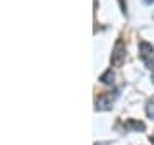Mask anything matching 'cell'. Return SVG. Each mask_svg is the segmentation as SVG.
<instances>
[{
	"label": "cell",
	"instance_id": "cell-1",
	"mask_svg": "<svg viewBox=\"0 0 154 145\" xmlns=\"http://www.w3.org/2000/svg\"><path fill=\"white\" fill-rule=\"evenodd\" d=\"M139 55H140V58L144 60L146 67H147V68H154V48H152L151 43L142 41V43L139 45Z\"/></svg>",
	"mask_w": 154,
	"mask_h": 145
},
{
	"label": "cell",
	"instance_id": "cell-2",
	"mask_svg": "<svg viewBox=\"0 0 154 145\" xmlns=\"http://www.w3.org/2000/svg\"><path fill=\"white\" fill-rule=\"evenodd\" d=\"M125 45H123V41H116L115 48H113V53H111V63L115 65V67H120L122 63H123V60H125Z\"/></svg>",
	"mask_w": 154,
	"mask_h": 145
},
{
	"label": "cell",
	"instance_id": "cell-3",
	"mask_svg": "<svg viewBox=\"0 0 154 145\" xmlns=\"http://www.w3.org/2000/svg\"><path fill=\"white\" fill-rule=\"evenodd\" d=\"M113 106V96H101L96 99V109L99 111H106Z\"/></svg>",
	"mask_w": 154,
	"mask_h": 145
},
{
	"label": "cell",
	"instance_id": "cell-4",
	"mask_svg": "<svg viewBox=\"0 0 154 145\" xmlns=\"http://www.w3.org/2000/svg\"><path fill=\"white\" fill-rule=\"evenodd\" d=\"M99 80L103 82V84L106 85H111L113 82H115V72H113V68H110V70H106L101 77H99Z\"/></svg>",
	"mask_w": 154,
	"mask_h": 145
},
{
	"label": "cell",
	"instance_id": "cell-5",
	"mask_svg": "<svg viewBox=\"0 0 154 145\" xmlns=\"http://www.w3.org/2000/svg\"><path fill=\"white\" fill-rule=\"evenodd\" d=\"M146 114H147V118L154 120V96L149 97L147 102H146Z\"/></svg>",
	"mask_w": 154,
	"mask_h": 145
},
{
	"label": "cell",
	"instance_id": "cell-6",
	"mask_svg": "<svg viewBox=\"0 0 154 145\" xmlns=\"http://www.w3.org/2000/svg\"><path fill=\"white\" fill-rule=\"evenodd\" d=\"M127 126L132 130H137V132H144L146 130V125L142 121H135V120H130V121L127 123Z\"/></svg>",
	"mask_w": 154,
	"mask_h": 145
},
{
	"label": "cell",
	"instance_id": "cell-7",
	"mask_svg": "<svg viewBox=\"0 0 154 145\" xmlns=\"http://www.w3.org/2000/svg\"><path fill=\"white\" fill-rule=\"evenodd\" d=\"M144 2H146V4H152L154 0H144Z\"/></svg>",
	"mask_w": 154,
	"mask_h": 145
},
{
	"label": "cell",
	"instance_id": "cell-8",
	"mask_svg": "<svg viewBox=\"0 0 154 145\" xmlns=\"http://www.w3.org/2000/svg\"><path fill=\"white\" fill-rule=\"evenodd\" d=\"M151 142H152V144H154V137H151Z\"/></svg>",
	"mask_w": 154,
	"mask_h": 145
},
{
	"label": "cell",
	"instance_id": "cell-9",
	"mask_svg": "<svg viewBox=\"0 0 154 145\" xmlns=\"http://www.w3.org/2000/svg\"><path fill=\"white\" fill-rule=\"evenodd\" d=\"M152 84H154V73H152Z\"/></svg>",
	"mask_w": 154,
	"mask_h": 145
}]
</instances>
